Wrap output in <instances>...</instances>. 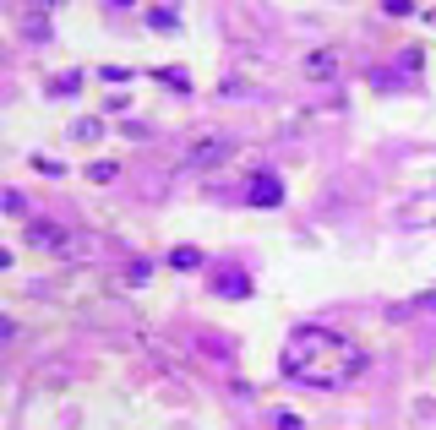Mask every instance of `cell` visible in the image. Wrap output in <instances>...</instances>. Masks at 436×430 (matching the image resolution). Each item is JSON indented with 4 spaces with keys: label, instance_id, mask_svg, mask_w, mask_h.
<instances>
[{
    "label": "cell",
    "instance_id": "obj_9",
    "mask_svg": "<svg viewBox=\"0 0 436 430\" xmlns=\"http://www.w3.org/2000/svg\"><path fill=\"white\" fill-rule=\"evenodd\" d=\"M77 87H82V71H66V77H55V87H49V93H55V99H71Z\"/></svg>",
    "mask_w": 436,
    "mask_h": 430
},
{
    "label": "cell",
    "instance_id": "obj_10",
    "mask_svg": "<svg viewBox=\"0 0 436 430\" xmlns=\"http://www.w3.org/2000/svg\"><path fill=\"white\" fill-rule=\"evenodd\" d=\"M120 137H125V142H147V137H153V131H147L142 120H125V125H120Z\"/></svg>",
    "mask_w": 436,
    "mask_h": 430
},
{
    "label": "cell",
    "instance_id": "obj_11",
    "mask_svg": "<svg viewBox=\"0 0 436 430\" xmlns=\"http://www.w3.org/2000/svg\"><path fill=\"white\" fill-rule=\"evenodd\" d=\"M27 39H33V44H49V39H55V33H49V22L27 17Z\"/></svg>",
    "mask_w": 436,
    "mask_h": 430
},
{
    "label": "cell",
    "instance_id": "obj_1",
    "mask_svg": "<svg viewBox=\"0 0 436 430\" xmlns=\"http://www.w3.org/2000/svg\"><path fill=\"white\" fill-rule=\"evenodd\" d=\"M278 365L289 381H306V387H344L349 376L366 370V348H354L349 338H338L328 327H294Z\"/></svg>",
    "mask_w": 436,
    "mask_h": 430
},
{
    "label": "cell",
    "instance_id": "obj_17",
    "mask_svg": "<svg viewBox=\"0 0 436 430\" xmlns=\"http://www.w3.org/2000/svg\"><path fill=\"white\" fill-rule=\"evenodd\" d=\"M109 6H131V0H109Z\"/></svg>",
    "mask_w": 436,
    "mask_h": 430
},
{
    "label": "cell",
    "instance_id": "obj_12",
    "mask_svg": "<svg viewBox=\"0 0 436 430\" xmlns=\"http://www.w3.org/2000/svg\"><path fill=\"white\" fill-rule=\"evenodd\" d=\"M158 82H169L175 93H186V87H191V77H186V71H169V65H164V71H158Z\"/></svg>",
    "mask_w": 436,
    "mask_h": 430
},
{
    "label": "cell",
    "instance_id": "obj_18",
    "mask_svg": "<svg viewBox=\"0 0 436 430\" xmlns=\"http://www.w3.org/2000/svg\"><path fill=\"white\" fill-rule=\"evenodd\" d=\"M44 6H61V0H44Z\"/></svg>",
    "mask_w": 436,
    "mask_h": 430
},
{
    "label": "cell",
    "instance_id": "obj_7",
    "mask_svg": "<svg viewBox=\"0 0 436 430\" xmlns=\"http://www.w3.org/2000/svg\"><path fill=\"white\" fill-rule=\"evenodd\" d=\"M169 267H175V272H197V267H202V251L197 246H175L169 251Z\"/></svg>",
    "mask_w": 436,
    "mask_h": 430
},
{
    "label": "cell",
    "instance_id": "obj_15",
    "mask_svg": "<svg viewBox=\"0 0 436 430\" xmlns=\"http://www.w3.org/2000/svg\"><path fill=\"white\" fill-rule=\"evenodd\" d=\"M147 22H153V27H175V11H169V6H158V11H147Z\"/></svg>",
    "mask_w": 436,
    "mask_h": 430
},
{
    "label": "cell",
    "instance_id": "obj_2",
    "mask_svg": "<svg viewBox=\"0 0 436 430\" xmlns=\"http://www.w3.org/2000/svg\"><path fill=\"white\" fill-rule=\"evenodd\" d=\"M229 153H235V142H229V137H218V131H202V137H197V142L186 147V158H180V169H191V175H202V169H218L229 158Z\"/></svg>",
    "mask_w": 436,
    "mask_h": 430
},
{
    "label": "cell",
    "instance_id": "obj_6",
    "mask_svg": "<svg viewBox=\"0 0 436 430\" xmlns=\"http://www.w3.org/2000/svg\"><path fill=\"white\" fill-rule=\"evenodd\" d=\"M213 294H229V300H246V294H251V278H246V272H218V278H213Z\"/></svg>",
    "mask_w": 436,
    "mask_h": 430
},
{
    "label": "cell",
    "instance_id": "obj_5",
    "mask_svg": "<svg viewBox=\"0 0 436 430\" xmlns=\"http://www.w3.org/2000/svg\"><path fill=\"white\" fill-rule=\"evenodd\" d=\"M27 240L39 251H66V229H55V224H27Z\"/></svg>",
    "mask_w": 436,
    "mask_h": 430
},
{
    "label": "cell",
    "instance_id": "obj_19",
    "mask_svg": "<svg viewBox=\"0 0 436 430\" xmlns=\"http://www.w3.org/2000/svg\"><path fill=\"white\" fill-rule=\"evenodd\" d=\"M431 27H436V11H431Z\"/></svg>",
    "mask_w": 436,
    "mask_h": 430
},
{
    "label": "cell",
    "instance_id": "obj_3",
    "mask_svg": "<svg viewBox=\"0 0 436 430\" xmlns=\"http://www.w3.org/2000/svg\"><path fill=\"white\" fill-rule=\"evenodd\" d=\"M246 196H251L256 207H278V202H284V185H278V175H268V169H262V175L246 185Z\"/></svg>",
    "mask_w": 436,
    "mask_h": 430
},
{
    "label": "cell",
    "instance_id": "obj_4",
    "mask_svg": "<svg viewBox=\"0 0 436 430\" xmlns=\"http://www.w3.org/2000/svg\"><path fill=\"white\" fill-rule=\"evenodd\" d=\"M332 71H338V55H332V49H311V55H306V77H311V82H328Z\"/></svg>",
    "mask_w": 436,
    "mask_h": 430
},
{
    "label": "cell",
    "instance_id": "obj_8",
    "mask_svg": "<svg viewBox=\"0 0 436 430\" xmlns=\"http://www.w3.org/2000/svg\"><path fill=\"white\" fill-rule=\"evenodd\" d=\"M66 137H71V142H82V147H93V142H99V137H104V125H99V120H93V115H87V120H77V125H71V131H66Z\"/></svg>",
    "mask_w": 436,
    "mask_h": 430
},
{
    "label": "cell",
    "instance_id": "obj_16",
    "mask_svg": "<svg viewBox=\"0 0 436 430\" xmlns=\"http://www.w3.org/2000/svg\"><path fill=\"white\" fill-rule=\"evenodd\" d=\"M87 175H93V180H99V185H109V180H115V175H120V169H115V164H93V169H87Z\"/></svg>",
    "mask_w": 436,
    "mask_h": 430
},
{
    "label": "cell",
    "instance_id": "obj_13",
    "mask_svg": "<svg viewBox=\"0 0 436 430\" xmlns=\"http://www.w3.org/2000/svg\"><path fill=\"white\" fill-rule=\"evenodd\" d=\"M382 11H387V17H409V11H415V0H382Z\"/></svg>",
    "mask_w": 436,
    "mask_h": 430
},
{
    "label": "cell",
    "instance_id": "obj_14",
    "mask_svg": "<svg viewBox=\"0 0 436 430\" xmlns=\"http://www.w3.org/2000/svg\"><path fill=\"white\" fill-rule=\"evenodd\" d=\"M125 284H131V289L147 284V262H131V267H125Z\"/></svg>",
    "mask_w": 436,
    "mask_h": 430
}]
</instances>
